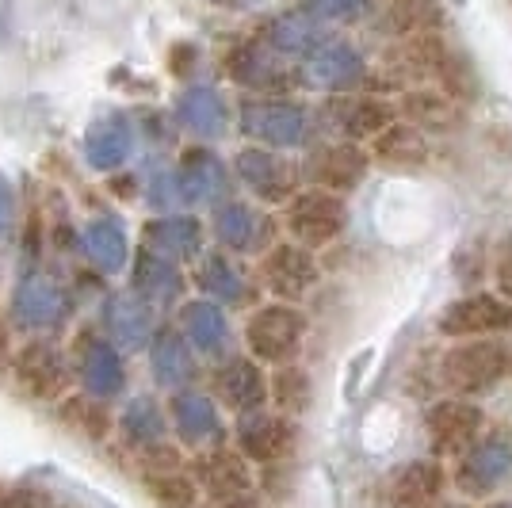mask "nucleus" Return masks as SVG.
<instances>
[{
  "label": "nucleus",
  "instance_id": "1",
  "mask_svg": "<svg viewBox=\"0 0 512 508\" xmlns=\"http://www.w3.org/2000/svg\"><path fill=\"white\" fill-rule=\"evenodd\" d=\"M512 375V352L501 337L455 340L440 356L436 379L455 398H482Z\"/></svg>",
  "mask_w": 512,
  "mask_h": 508
},
{
  "label": "nucleus",
  "instance_id": "2",
  "mask_svg": "<svg viewBox=\"0 0 512 508\" xmlns=\"http://www.w3.org/2000/svg\"><path fill=\"white\" fill-rule=\"evenodd\" d=\"M306 333H310V318L302 314L299 302L272 298V302L256 306L249 321H245V348L264 367H279V363L299 360Z\"/></svg>",
  "mask_w": 512,
  "mask_h": 508
},
{
  "label": "nucleus",
  "instance_id": "3",
  "mask_svg": "<svg viewBox=\"0 0 512 508\" xmlns=\"http://www.w3.org/2000/svg\"><path fill=\"white\" fill-rule=\"evenodd\" d=\"M512 474V428L509 424H490L470 451L459 455L451 470V486L459 489L467 501H482L493 489L505 486Z\"/></svg>",
  "mask_w": 512,
  "mask_h": 508
},
{
  "label": "nucleus",
  "instance_id": "4",
  "mask_svg": "<svg viewBox=\"0 0 512 508\" xmlns=\"http://www.w3.org/2000/svg\"><path fill=\"white\" fill-rule=\"evenodd\" d=\"M8 375H12V386L20 390L23 398L43 405L50 402L58 405L69 394L73 363H69V352H62L58 344H50V340H27L23 348L12 352Z\"/></svg>",
  "mask_w": 512,
  "mask_h": 508
},
{
  "label": "nucleus",
  "instance_id": "5",
  "mask_svg": "<svg viewBox=\"0 0 512 508\" xmlns=\"http://www.w3.org/2000/svg\"><path fill=\"white\" fill-rule=\"evenodd\" d=\"M348 226V207L344 195L325 188H302L287 207H283V230L291 241L306 249H329Z\"/></svg>",
  "mask_w": 512,
  "mask_h": 508
},
{
  "label": "nucleus",
  "instance_id": "6",
  "mask_svg": "<svg viewBox=\"0 0 512 508\" xmlns=\"http://www.w3.org/2000/svg\"><path fill=\"white\" fill-rule=\"evenodd\" d=\"M241 130L256 146L299 149L310 142V115L306 107L283 96H253L241 104Z\"/></svg>",
  "mask_w": 512,
  "mask_h": 508
},
{
  "label": "nucleus",
  "instance_id": "7",
  "mask_svg": "<svg viewBox=\"0 0 512 508\" xmlns=\"http://www.w3.org/2000/svg\"><path fill=\"white\" fill-rule=\"evenodd\" d=\"M123 348L119 344H111L104 333H77L73 344H69V363H73V379L77 386L92 394V398H119L123 390H127V363L119 356Z\"/></svg>",
  "mask_w": 512,
  "mask_h": 508
},
{
  "label": "nucleus",
  "instance_id": "8",
  "mask_svg": "<svg viewBox=\"0 0 512 508\" xmlns=\"http://www.w3.org/2000/svg\"><path fill=\"white\" fill-rule=\"evenodd\" d=\"M299 417H287L279 409H253L241 413L234 424V444L253 459L256 466H279L299 451Z\"/></svg>",
  "mask_w": 512,
  "mask_h": 508
},
{
  "label": "nucleus",
  "instance_id": "9",
  "mask_svg": "<svg viewBox=\"0 0 512 508\" xmlns=\"http://www.w3.org/2000/svg\"><path fill=\"white\" fill-rule=\"evenodd\" d=\"M436 329L448 340L505 337L512 333V302L497 291H467L440 310Z\"/></svg>",
  "mask_w": 512,
  "mask_h": 508
},
{
  "label": "nucleus",
  "instance_id": "10",
  "mask_svg": "<svg viewBox=\"0 0 512 508\" xmlns=\"http://www.w3.org/2000/svg\"><path fill=\"white\" fill-rule=\"evenodd\" d=\"M234 172L237 180L253 191L260 203H268V207H287L302 191L299 188L302 165H291L283 157V149H268V146L237 149Z\"/></svg>",
  "mask_w": 512,
  "mask_h": 508
},
{
  "label": "nucleus",
  "instance_id": "11",
  "mask_svg": "<svg viewBox=\"0 0 512 508\" xmlns=\"http://www.w3.org/2000/svg\"><path fill=\"white\" fill-rule=\"evenodd\" d=\"M486 432V413L474 398H440L428 405L425 436L436 459H459L463 451L474 447V440Z\"/></svg>",
  "mask_w": 512,
  "mask_h": 508
},
{
  "label": "nucleus",
  "instance_id": "12",
  "mask_svg": "<svg viewBox=\"0 0 512 508\" xmlns=\"http://www.w3.org/2000/svg\"><path fill=\"white\" fill-rule=\"evenodd\" d=\"M256 276L264 283L268 295H276L279 302H302L318 287L321 279V264L314 249H306L299 241H276L268 253L260 256L256 264Z\"/></svg>",
  "mask_w": 512,
  "mask_h": 508
},
{
  "label": "nucleus",
  "instance_id": "13",
  "mask_svg": "<svg viewBox=\"0 0 512 508\" xmlns=\"http://www.w3.org/2000/svg\"><path fill=\"white\" fill-rule=\"evenodd\" d=\"M8 314H12L16 329H31V333L58 329L73 314V295L46 272H23L16 291H12Z\"/></svg>",
  "mask_w": 512,
  "mask_h": 508
},
{
  "label": "nucleus",
  "instance_id": "14",
  "mask_svg": "<svg viewBox=\"0 0 512 508\" xmlns=\"http://www.w3.org/2000/svg\"><path fill=\"white\" fill-rule=\"evenodd\" d=\"M371 165H375L371 149H363L360 142H348V138H337V142H321V146L306 153L302 176L310 180V188L348 195V191H356L367 180Z\"/></svg>",
  "mask_w": 512,
  "mask_h": 508
},
{
  "label": "nucleus",
  "instance_id": "15",
  "mask_svg": "<svg viewBox=\"0 0 512 508\" xmlns=\"http://www.w3.org/2000/svg\"><path fill=\"white\" fill-rule=\"evenodd\" d=\"M211 394L230 413H253L272 402V375L253 356H222L211 371Z\"/></svg>",
  "mask_w": 512,
  "mask_h": 508
},
{
  "label": "nucleus",
  "instance_id": "16",
  "mask_svg": "<svg viewBox=\"0 0 512 508\" xmlns=\"http://www.w3.org/2000/svg\"><path fill=\"white\" fill-rule=\"evenodd\" d=\"M188 474L199 482L203 497H245V493H256L253 459L237 444L230 447L226 440L195 451V459L188 463Z\"/></svg>",
  "mask_w": 512,
  "mask_h": 508
},
{
  "label": "nucleus",
  "instance_id": "17",
  "mask_svg": "<svg viewBox=\"0 0 512 508\" xmlns=\"http://www.w3.org/2000/svg\"><path fill=\"white\" fill-rule=\"evenodd\" d=\"M276 230H279V222L272 214L253 211V207L241 203V199H226V203L214 207L211 233H214V241H218V249H226V253L264 256L276 245Z\"/></svg>",
  "mask_w": 512,
  "mask_h": 508
},
{
  "label": "nucleus",
  "instance_id": "18",
  "mask_svg": "<svg viewBox=\"0 0 512 508\" xmlns=\"http://www.w3.org/2000/svg\"><path fill=\"white\" fill-rule=\"evenodd\" d=\"M325 119L348 142H375L390 123H398V107L371 92H341L329 96Z\"/></svg>",
  "mask_w": 512,
  "mask_h": 508
},
{
  "label": "nucleus",
  "instance_id": "19",
  "mask_svg": "<svg viewBox=\"0 0 512 508\" xmlns=\"http://www.w3.org/2000/svg\"><path fill=\"white\" fill-rule=\"evenodd\" d=\"M299 73L310 88L341 96V92H356L367 81V62L356 46L341 43V39H325L310 58H302Z\"/></svg>",
  "mask_w": 512,
  "mask_h": 508
},
{
  "label": "nucleus",
  "instance_id": "20",
  "mask_svg": "<svg viewBox=\"0 0 512 508\" xmlns=\"http://www.w3.org/2000/svg\"><path fill=\"white\" fill-rule=\"evenodd\" d=\"M226 73H230V81H237L241 88H256L260 96H276L302 77V73H291L283 65V54H276L264 39L237 43L226 54Z\"/></svg>",
  "mask_w": 512,
  "mask_h": 508
},
{
  "label": "nucleus",
  "instance_id": "21",
  "mask_svg": "<svg viewBox=\"0 0 512 508\" xmlns=\"http://www.w3.org/2000/svg\"><path fill=\"white\" fill-rule=\"evenodd\" d=\"M169 421H172L176 440L184 447H195V451L226 440V432H222V413H218V398L207 394V390L188 386V390L169 394Z\"/></svg>",
  "mask_w": 512,
  "mask_h": 508
},
{
  "label": "nucleus",
  "instance_id": "22",
  "mask_svg": "<svg viewBox=\"0 0 512 508\" xmlns=\"http://www.w3.org/2000/svg\"><path fill=\"white\" fill-rule=\"evenodd\" d=\"M176 184L184 207H218L230 199V172L207 146H188L176 165Z\"/></svg>",
  "mask_w": 512,
  "mask_h": 508
},
{
  "label": "nucleus",
  "instance_id": "23",
  "mask_svg": "<svg viewBox=\"0 0 512 508\" xmlns=\"http://www.w3.org/2000/svg\"><path fill=\"white\" fill-rule=\"evenodd\" d=\"M100 333L119 348H150L157 325V310L146 298H138L134 291H111L104 298V314H100Z\"/></svg>",
  "mask_w": 512,
  "mask_h": 508
},
{
  "label": "nucleus",
  "instance_id": "24",
  "mask_svg": "<svg viewBox=\"0 0 512 508\" xmlns=\"http://www.w3.org/2000/svg\"><path fill=\"white\" fill-rule=\"evenodd\" d=\"M150 371L157 386H165L169 394L188 390L199 382V360L188 337L180 333V325H161L150 340Z\"/></svg>",
  "mask_w": 512,
  "mask_h": 508
},
{
  "label": "nucleus",
  "instance_id": "25",
  "mask_svg": "<svg viewBox=\"0 0 512 508\" xmlns=\"http://www.w3.org/2000/svg\"><path fill=\"white\" fill-rule=\"evenodd\" d=\"M451 46L436 35H413L398 39V46L386 54V69L398 85H421V81H440V69L448 62Z\"/></svg>",
  "mask_w": 512,
  "mask_h": 508
},
{
  "label": "nucleus",
  "instance_id": "26",
  "mask_svg": "<svg viewBox=\"0 0 512 508\" xmlns=\"http://www.w3.org/2000/svg\"><path fill=\"white\" fill-rule=\"evenodd\" d=\"M130 291L146 298L153 310H169L184 295V272L169 256H157L153 249H138L134 253V268H130Z\"/></svg>",
  "mask_w": 512,
  "mask_h": 508
},
{
  "label": "nucleus",
  "instance_id": "27",
  "mask_svg": "<svg viewBox=\"0 0 512 508\" xmlns=\"http://www.w3.org/2000/svg\"><path fill=\"white\" fill-rule=\"evenodd\" d=\"M138 127L130 123L127 115L107 111L100 119H92V127L85 130V161L96 172H115L127 165L130 149H134Z\"/></svg>",
  "mask_w": 512,
  "mask_h": 508
},
{
  "label": "nucleus",
  "instance_id": "28",
  "mask_svg": "<svg viewBox=\"0 0 512 508\" xmlns=\"http://www.w3.org/2000/svg\"><path fill=\"white\" fill-rule=\"evenodd\" d=\"M448 478L440 459H413L390 482V508H440Z\"/></svg>",
  "mask_w": 512,
  "mask_h": 508
},
{
  "label": "nucleus",
  "instance_id": "29",
  "mask_svg": "<svg viewBox=\"0 0 512 508\" xmlns=\"http://www.w3.org/2000/svg\"><path fill=\"white\" fill-rule=\"evenodd\" d=\"M195 291L203 298H211V302H226V306H241V302H249L253 295V287H249V276H245V268L237 264L234 256H226V249H214V253H203L195 260Z\"/></svg>",
  "mask_w": 512,
  "mask_h": 508
},
{
  "label": "nucleus",
  "instance_id": "30",
  "mask_svg": "<svg viewBox=\"0 0 512 508\" xmlns=\"http://www.w3.org/2000/svg\"><path fill=\"white\" fill-rule=\"evenodd\" d=\"M142 245L176 264H195L203 256V226L192 214H161L142 226Z\"/></svg>",
  "mask_w": 512,
  "mask_h": 508
},
{
  "label": "nucleus",
  "instance_id": "31",
  "mask_svg": "<svg viewBox=\"0 0 512 508\" xmlns=\"http://www.w3.org/2000/svg\"><path fill=\"white\" fill-rule=\"evenodd\" d=\"M172 111H176V123L199 142H214L230 127V107L211 85H188L176 96Z\"/></svg>",
  "mask_w": 512,
  "mask_h": 508
},
{
  "label": "nucleus",
  "instance_id": "32",
  "mask_svg": "<svg viewBox=\"0 0 512 508\" xmlns=\"http://www.w3.org/2000/svg\"><path fill=\"white\" fill-rule=\"evenodd\" d=\"M398 115L413 127H421L425 134H448V130H459V123H463V104L451 100L444 88L417 85L402 92Z\"/></svg>",
  "mask_w": 512,
  "mask_h": 508
},
{
  "label": "nucleus",
  "instance_id": "33",
  "mask_svg": "<svg viewBox=\"0 0 512 508\" xmlns=\"http://www.w3.org/2000/svg\"><path fill=\"white\" fill-rule=\"evenodd\" d=\"M176 325L180 333L188 337L199 356H222L226 344H230V321H226V310L211 302V298H192L180 306L176 314Z\"/></svg>",
  "mask_w": 512,
  "mask_h": 508
},
{
  "label": "nucleus",
  "instance_id": "34",
  "mask_svg": "<svg viewBox=\"0 0 512 508\" xmlns=\"http://www.w3.org/2000/svg\"><path fill=\"white\" fill-rule=\"evenodd\" d=\"M81 253L92 260V268H96L100 276L123 272V268L130 264V241H127L123 222L111 218V214L92 218L85 230H81Z\"/></svg>",
  "mask_w": 512,
  "mask_h": 508
},
{
  "label": "nucleus",
  "instance_id": "35",
  "mask_svg": "<svg viewBox=\"0 0 512 508\" xmlns=\"http://www.w3.org/2000/svg\"><path fill=\"white\" fill-rule=\"evenodd\" d=\"M260 39L283 58H310L329 35H325V23L314 20L310 12H283V16L268 20Z\"/></svg>",
  "mask_w": 512,
  "mask_h": 508
},
{
  "label": "nucleus",
  "instance_id": "36",
  "mask_svg": "<svg viewBox=\"0 0 512 508\" xmlns=\"http://www.w3.org/2000/svg\"><path fill=\"white\" fill-rule=\"evenodd\" d=\"M428 134L421 127H413V123H406L402 115H398V123H390V127L371 142V157L379 161V165H386V169H421V165H428Z\"/></svg>",
  "mask_w": 512,
  "mask_h": 508
},
{
  "label": "nucleus",
  "instance_id": "37",
  "mask_svg": "<svg viewBox=\"0 0 512 508\" xmlns=\"http://www.w3.org/2000/svg\"><path fill=\"white\" fill-rule=\"evenodd\" d=\"M58 424L69 428V432H77L88 444H107L111 432L119 428V421L111 417V409H107L104 398H92L85 390L65 394L62 402H58Z\"/></svg>",
  "mask_w": 512,
  "mask_h": 508
},
{
  "label": "nucleus",
  "instance_id": "38",
  "mask_svg": "<svg viewBox=\"0 0 512 508\" xmlns=\"http://www.w3.org/2000/svg\"><path fill=\"white\" fill-rule=\"evenodd\" d=\"M169 428H172L169 409L157 405V398H146V394L130 398L127 409L119 413V436H123V447H127V451L130 447H146V444L165 440Z\"/></svg>",
  "mask_w": 512,
  "mask_h": 508
},
{
  "label": "nucleus",
  "instance_id": "39",
  "mask_svg": "<svg viewBox=\"0 0 512 508\" xmlns=\"http://www.w3.org/2000/svg\"><path fill=\"white\" fill-rule=\"evenodd\" d=\"M379 27L394 39L436 35L444 27V8H440V0H390Z\"/></svg>",
  "mask_w": 512,
  "mask_h": 508
},
{
  "label": "nucleus",
  "instance_id": "40",
  "mask_svg": "<svg viewBox=\"0 0 512 508\" xmlns=\"http://www.w3.org/2000/svg\"><path fill=\"white\" fill-rule=\"evenodd\" d=\"M138 482H142L146 497H150L157 508H199L203 505V489H199V482L188 474V466H184V470L142 474Z\"/></svg>",
  "mask_w": 512,
  "mask_h": 508
},
{
  "label": "nucleus",
  "instance_id": "41",
  "mask_svg": "<svg viewBox=\"0 0 512 508\" xmlns=\"http://www.w3.org/2000/svg\"><path fill=\"white\" fill-rule=\"evenodd\" d=\"M272 405L287 417H302L314 405V379L299 360L279 363L272 371Z\"/></svg>",
  "mask_w": 512,
  "mask_h": 508
},
{
  "label": "nucleus",
  "instance_id": "42",
  "mask_svg": "<svg viewBox=\"0 0 512 508\" xmlns=\"http://www.w3.org/2000/svg\"><path fill=\"white\" fill-rule=\"evenodd\" d=\"M436 88H444L451 100H459V104L467 107L474 96H478V73L470 69V62L459 54V50H448V62L440 69V81Z\"/></svg>",
  "mask_w": 512,
  "mask_h": 508
},
{
  "label": "nucleus",
  "instance_id": "43",
  "mask_svg": "<svg viewBox=\"0 0 512 508\" xmlns=\"http://www.w3.org/2000/svg\"><path fill=\"white\" fill-rule=\"evenodd\" d=\"M130 466L138 470V478L142 474H161V470H184V451L169 440H157V444H146V447H130Z\"/></svg>",
  "mask_w": 512,
  "mask_h": 508
},
{
  "label": "nucleus",
  "instance_id": "44",
  "mask_svg": "<svg viewBox=\"0 0 512 508\" xmlns=\"http://www.w3.org/2000/svg\"><path fill=\"white\" fill-rule=\"evenodd\" d=\"M371 0H306V12L321 23H356L367 16Z\"/></svg>",
  "mask_w": 512,
  "mask_h": 508
},
{
  "label": "nucleus",
  "instance_id": "45",
  "mask_svg": "<svg viewBox=\"0 0 512 508\" xmlns=\"http://www.w3.org/2000/svg\"><path fill=\"white\" fill-rule=\"evenodd\" d=\"M490 276H493V291L512 302V233H505V237L493 245Z\"/></svg>",
  "mask_w": 512,
  "mask_h": 508
},
{
  "label": "nucleus",
  "instance_id": "46",
  "mask_svg": "<svg viewBox=\"0 0 512 508\" xmlns=\"http://www.w3.org/2000/svg\"><path fill=\"white\" fill-rule=\"evenodd\" d=\"M146 199H150V207L169 214L172 207H184V195H180V184H176V169H161L157 176L150 180V188H146Z\"/></svg>",
  "mask_w": 512,
  "mask_h": 508
},
{
  "label": "nucleus",
  "instance_id": "47",
  "mask_svg": "<svg viewBox=\"0 0 512 508\" xmlns=\"http://www.w3.org/2000/svg\"><path fill=\"white\" fill-rule=\"evenodd\" d=\"M12 226H16V191L0 176V241L12 233Z\"/></svg>",
  "mask_w": 512,
  "mask_h": 508
},
{
  "label": "nucleus",
  "instance_id": "48",
  "mask_svg": "<svg viewBox=\"0 0 512 508\" xmlns=\"http://www.w3.org/2000/svg\"><path fill=\"white\" fill-rule=\"evenodd\" d=\"M199 508H264L256 493H245V497H203Z\"/></svg>",
  "mask_w": 512,
  "mask_h": 508
},
{
  "label": "nucleus",
  "instance_id": "49",
  "mask_svg": "<svg viewBox=\"0 0 512 508\" xmlns=\"http://www.w3.org/2000/svg\"><path fill=\"white\" fill-rule=\"evenodd\" d=\"M188 62H199V50L188 43H180V46H172V73H188Z\"/></svg>",
  "mask_w": 512,
  "mask_h": 508
},
{
  "label": "nucleus",
  "instance_id": "50",
  "mask_svg": "<svg viewBox=\"0 0 512 508\" xmlns=\"http://www.w3.org/2000/svg\"><path fill=\"white\" fill-rule=\"evenodd\" d=\"M107 188L115 191V195H123V199H134V195H138V180H134V172H123V176H115V172H111Z\"/></svg>",
  "mask_w": 512,
  "mask_h": 508
},
{
  "label": "nucleus",
  "instance_id": "51",
  "mask_svg": "<svg viewBox=\"0 0 512 508\" xmlns=\"http://www.w3.org/2000/svg\"><path fill=\"white\" fill-rule=\"evenodd\" d=\"M0 508H39V505H35V497L23 493V489H0Z\"/></svg>",
  "mask_w": 512,
  "mask_h": 508
},
{
  "label": "nucleus",
  "instance_id": "52",
  "mask_svg": "<svg viewBox=\"0 0 512 508\" xmlns=\"http://www.w3.org/2000/svg\"><path fill=\"white\" fill-rule=\"evenodd\" d=\"M8 363H12V329L0 318V367H8Z\"/></svg>",
  "mask_w": 512,
  "mask_h": 508
},
{
  "label": "nucleus",
  "instance_id": "53",
  "mask_svg": "<svg viewBox=\"0 0 512 508\" xmlns=\"http://www.w3.org/2000/svg\"><path fill=\"white\" fill-rule=\"evenodd\" d=\"M486 508H512V501H493V505H486Z\"/></svg>",
  "mask_w": 512,
  "mask_h": 508
},
{
  "label": "nucleus",
  "instance_id": "54",
  "mask_svg": "<svg viewBox=\"0 0 512 508\" xmlns=\"http://www.w3.org/2000/svg\"><path fill=\"white\" fill-rule=\"evenodd\" d=\"M440 508H463V505H440Z\"/></svg>",
  "mask_w": 512,
  "mask_h": 508
},
{
  "label": "nucleus",
  "instance_id": "55",
  "mask_svg": "<svg viewBox=\"0 0 512 508\" xmlns=\"http://www.w3.org/2000/svg\"><path fill=\"white\" fill-rule=\"evenodd\" d=\"M214 4H226V0H214Z\"/></svg>",
  "mask_w": 512,
  "mask_h": 508
},
{
  "label": "nucleus",
  "instance_id": "56",
  "mask_svg": "<svg viewBox=\"0 0 512 508\" xmlns=\"http://www.w3.org/2000/svg\"><path fill=\"white\" fill-rule=\"evenodd\" d=\"M43 508H54V505H43Z\"/></svg>",
  "mask_w": 512,
  "mask_h": 508
},
{
  "label": "nucleus",
  "instance_id": "57",
  "mask_svg": "<svg viewBox=\"0 0 512 508\" xmlns=\"http://www.w3.org/2000/svg\"><path fill=\"white\" fill-rule=\"evenodd\" d=\"M509 352H512V344H509Z\"/></svg>",
  "mask_w": 512,
  "mask_h": 508
}]
</instances>
